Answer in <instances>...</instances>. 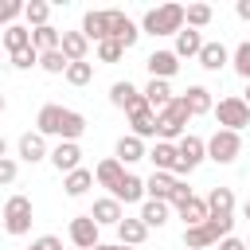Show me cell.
Listing matches in <instances>:
<instances>
[{
	"mask_svg": "<svg viewBox=\"0 0 250 250\" xmlns=\"http://www.w3.org/2000/svg\"><path fill=\"white\" fill-rule=\"evenodd\" d=\"M184 4H160V8H148L145 12V20H141V35H180L184 27H188V20H184Z\"/></svg>",
	"mask_w": 250,
	"mask_h": 250,
	"instance_id": "obj_1",
	"label": "cell"
},
{
	"mask_svg": "<svg viewBox=\"0 0 250 250\" xmlns=\"http://www.w3.org/2000/svg\"><path fill=\"white\" fill-rule=\"evenodd\" d=\"M0 223H4V230H8L12 238H23V234L31 230V223H35V207H31V199H27V195H8Z\"/></svg>",
	"mask_w": 250,
	"mask_h": 250,
	"instance_id": "obj_2",
	"label": "cell"
},
{
	"mask_svg": "<svg viewBox=\"0 0 250 250\" xmlns=\"http://www.w3.org/2000/svg\"><path fill=\"white\" fill-rule=\"evenodd\" d=\"M188 121H191V117H188L184 102H180V98H172V102L156 113V141H172V145H176V141L184 137Z\"/></svg>",
	"mask_w": 250,
	"mask_h": 250,
	"instance_id": "obj_3",
	"label": "cell"
},
{
	"mask_svg": "<svg viewBox=\"0 0 250 250\" xmlns=\"http://www.w3.org/2000/svg\"><path fill=\"white\" fill-rule=\"evenodd\" d=\"M176 156H180V160H176V172H172V176H176V180H180V176H191V172L207 160V141L195 137V133H184V137L176 141Z\"/></svg>",
	"mask_w": 250,
	"mask_h": 250,
	"instance_id": "obj_4",
	"label": "cell"
},
{
	"mask_svg": "<svg viewBox=\"0 0 250 250\" xmlns=\"http://www.w3.org/2000/svg\"><path fill=\"white\" fill-rule=\"evenodd\" d=\"M211 113H215L219 129H230V133H242V129L250 125V105H246L238 94H230V98H219V105H215Z\"/></svg>",
	"mask_w": 250,
	"mask_h": 250,
	"instance_id": "obj_5",
	"label": "cell"
},
{
	"mask_svg": "<svg viewBox=\"0 0 250 250\" xmlns=\"http://www.w3.org/2000/svg\"><path fill=\"white\" fill-rule=\"evenodd\" d=\"M238 152H242V137H238V133H230V129H215V133H211V141H207V160H215V164H234Z\"/></svg>",
	"mask_w": 250,
	"mask_h": 250,
	"instance_id": "obj_6",
	"label": "cell"
},
{
	"mask_svg": "<svg viewBox=\"0 0 250 250\" xmlns=\"http://www.w3.org/2000/svg\"><path fill=\"white\" fill-rule=\"evenodd\" d=\"M105 31H109V39H117L125 51L137 47V39H141V27H137L125 12H117V8H105Z\"/></svg>",
	"mask_w": 250,
	"mask_h": 250,
	"instance_id": "obj_7",
	"label": "cell"
},
{
	"mask_svg": "<svg viewBox=\"0 0 250 250\" xmlns=\"http://www.w3.org/2000/svg\"><path fill=\"white\" fill-rule=\"evenodd\" d=\"M66 234H70V246H74V250H94V246L102 242V227H98L90 215H74L70 227H66Z\"/></svg>",
	"mask_w": 250,
	"mask_h": 250,
	"instance_id": "obj_8",
	"label": "cell"
},
{
	"mask_svg": "<svg viewBox=\"0 0 250 250\" xmlns=\"http://www.w3.org/2000/svg\"><path fill=\"white\" fill-rule=\"evenodd\" d=\"M109 105H117V109H125V113H137V109H145L148 102H145V90H137V86L125 78V82H113V86H109Z\"/></svg>",
	"mask_w": 250,
	"mask_h": 250,
	"instance_id": "obj_9",
	"label": "cell"
},
{
	"mask_svg": "<svg viewBox=\"0 0 250 250\" xmlns=\"http://www.w3.org/2000/svg\"><path fill=\"white\" fill-rule=\"evenodd\" d=\"M51 164H55V172H74V168H82V148H78V141H59L55 148H51V156H47Z\"/></svg>",
	"mask_w": 250,
	"mask_h": 250,
	"instance_id": "obj_10",
	"label": "cell"
},
{
	"mask_svg": "<svg viewBox=\"0 0 250 250\" xmlns=\"http://www.w3.org/2000/svg\"><path fill=\"white\" fill-rule=\"evenodd\" d=\"M62 117H66V105L47 102V105L39 109V117H35V133H43V137H59V141H62Z\"/></svg>",
	"mask_w": 250,
	"mask_h": 250,
	"instance_id": "obj_11",
	"label": "cell"
},
{
	"mask_svg": "<svg viewBox=\"0 0 250 250\" xmlns=\"http://www.w3.org/2000/svg\"><path fill=\"white\" fill-rule=\"evenodd\" d=\"M145 66H148V74L160 78V82H168V78L180 74V59H176V51H152V55L145 59Z\"/></svg>",
	"mask_w": 250,
	"mask_h": 250,
	"instance_id": "obj_12",
	"label": "cell"
},
{
	"mask_svg": "<svg viewBox=\"0 0 250 250\" xmlns=\"http://www.w3.org/2000/svg\"><path fill=\"white\" fill-rule=\"evenodd\" d=\"M16 156L27 160V164L47 160V156H51V152H47V137H43V133H23V137L16 141Z\"/></svg>",
	"mask_w": 250,
	"mask_h": 250,
	"instance_id": "obj_13",
	"label": "cell"
},
{
	"mask_svg": "<svg viewBox=\"0 0 250 250\" xmlns=\"http://www.w3.org/2000/svg\"><path fill=\"white\" fill-rule=\"evenodd\" d=\"M98 227H117L121 219H125V211H121V203L113 199V195H102V199H94V207L86 211Z\"/></svg>",
	"mask_w": 250,
	"mask_h": 250,
	"instance_id": "obj_14",
	"label": "cell"
},
{
	"mask_svg": "<svg viewBox=\"0 0 250 250\" xmlns=\"http://www.w3.org/2000/svg\"><path fill=\"white\" fill-rule=\"evenodd\" d=\"M180 102H184L188 117H203V113H211V109H215V102H211V90H207V86H188V90L180 94Z\"/></svg>",
	"mask_w": 250,
	"mask_h": 250,
	"instance_id": "obj_15",
	"label": "cell"
},
{
	"mask_svg": "<svg viewBox=\"0 0 250 250\" xmlns=\"http://www.w3.org/2000/svg\"><path fill=\"white\" fill-rule=\"evenodd\" d=\"M113 199H117V203H145V199H148L145 180H141L137 172H125V176H121V184L113 188Z\"/></svg>",
	"mask_w": 250,
	"mask_h": 250,
	"instance_id": "obj_16",
	"label": "cell"
},
{
	"mask_svg": "<svg viewBox=\"0 0 250 250\" xmlns=\"http://www.w3.org/2000/svg\"><path fill=\"white\" fill-rule=\"evenodd\" d=\"M113 156H117L121 164H137V160H148V148H145V141H141V137L125 133V137L113 145Z\"/></svg>",
	"mask_w": 250,
	"mask_h": 250,
	"instance_id": "obj_17",
	"label": "cell"
},
{
	"mask_svg": "<svg viewBox=\"0 0 250 250\" xmlns=\"http://www.w3.org/2000/svg\"><path fill=\"white\" fill-rule=\"evenodd\" d=\"M59 51L66 55V62H86V55H90V39H86L82 31H62Z\"/></svg>",
	"mask_w": 250,
	"mask_h": 250,
	"instance_id": "obj_18",
	"label": "cell"
},
{
	"mask_svg": "<svg viewBox=\"0 0 250 250\" xmlns=\"http://www.w3.org/2000/svg\"><path fill=\"white\" fill-rule=\"evenodd\" d=\"M227 62H230V51H227V47H223L219 39H215V43H203V51H199V66H203V70L219 74V70H223Z\"/></svg>",
	"mask_w": 250,
	"mask_h": 250,
	"instance_id": "obj_19",
	"label": "cell"
},
{
	"mask_svg": "<svg viewBox=\"0 0 250 250\" xmlns=\"http://www.w3.org/2000/svg\"><path fill=\"white\" fill-rule=\"evenodd\" d=\"M148 160H152V172H176V145L172 141H156L148 148Z\"/></svg>",
	"mask_w": 250,
	"mask_h": 250,
	"instance_id": "obj_20",
	"label": "cell"
},
{
	"mask_svg": "<svg viewBox=\"0 0 250 250\" xmlns=\"http://www.w3.org/2000/svg\"><path fill=\"white\" fill-rule=\"evenodd\" d=\"M121 176H125V164H121L117 156H105V160L94 168V184H102V188H109V191L121 184Z\"/></svg>",
	"mask_w": 250,
	"mask_h": 250,
	"instance_id": "obj_21",
	"label": "cell"
},
{
	"mask_svg": "<svg viewBox=\"0 0 250 250\" xmlns=\"http://www.w3.org/2000/svg\"><path fill=\"white\" fill-rule=\"evenodd\" d=\"M176 184H180V180H176L172 172H152V176L145 180V191H148V199H164V203H168L172 191H176Z\"/></svg>",
	"mask_w": 250,
	"mask_h": 250,
	"instance_id": "obj_22",
	"label": "cell"
},
{
	"mask_svg": "<svg viewBox=\"0 0 250 250\" xmlns=\"http://www.w3.org/2000/svg\"><path fill=\"white\" fill-rule=\"evenodd\" d=\"M176 59H199V51H203V35L195 31V27H184L180 35H176Z\"/></svg>",
	"mask_w": 250,
	"mask_h": 250,
	"instance_id": "obj_23",
	"label": "cell"
},
{
	"mask_svg": "<svg viewBox=\"0 0 250 250\" xmlns=\"http://www.w3.org/2000/svg\"><path fill=\"white\" fill-rule=\"evenodd\" d=\"M90 188H94V172H90V168H74V172H66V176H62V191H66L70 199L86 195Z\"/></svg>",
	"mask_w": 250,
	"mask_h": 250,
	"instance_id": "obj_24",
	"label": "cell"
},
{
	"mask_svg": "<svg viewBox=\"0 0 250 250\" xmlns=\"http://www.w3.org/2000/svg\"><path fill=\"white\" fill-rule=\"evenodd\" d=\"M145 238H148V227L141 223V215H137V219H121V223H117V242H121V246H141Z\"/></svg>",
	"mask_w": 250,
	"mask_h": 250,
	"instance_id": "obj_25",
	"label": "cell"
},
{
	"mask_svg": "<svg viewBox=\"0 0 250 250\" xmlns=\"http://www.w3.org/2000/svg\"><path fill=\"white\" fill-rule=\"evenodd\" d=\"M145 102H148V109H152V113H160V109L172 102V86H168V82H160V78H148V86H145Z\"/></svg>",
	"mask_w": 250,
	"mask_h": 250,
	"instance_id": "obj_26",
	"label": "cell"
},
{
	"mask_svg": "<svg viewBox=\"0 0 250 250\" xmlns=\"http://www.w3.org/2000/svg\"><path fill=\"white\" fill-rule=\"evenodd\" d=\"M168 211H172V203H164V199H145V203H141V223H145V227H164V223H168Z\"/></svg>",
	"mask_w": 250,
	"mask_h": 250,
	"instance_id": "obj_27",
	"label": "cell"
},
{
	"mask_svg": "<svg viewBox=\"0 0 250 250\" xmlns=\"http://www.w3.org/2000/svg\"><path fill=\"white\" fill-rule=\"evenodd\" d=\"M184 246L188 250H207V246H219V238L211 234L207 223H199V227H184Z\"/></svg>",
	"mask_w": 250,
	"mask_h": 250,
	"instance_id": "obj_28",
	"label": "cell"
},
{
	"mask_svg": "<svg viewBox=\"0 0 250 250\" xmlns=\"http://www.w3.org/2000/svg\"><path fill=\"white\" fill-rule=\"evenodd\" d=\"M207 211L211 215H234V191L230 188H211L207 191Z\"/></svg>",
	"mask_w": 250,
	"mask_h": 250,
	"instance_id": "obj_29",
	"label": "cell"
},
{
	"mask_svg": "<svg viewBox=\"0 0 250 250\" xmlns=\"http://www.w3.org/2000/svg\"><path fill=\"white\" fill-rule=\"evenodd\" d=\"M86 39H94V43H102V39H109V31H105V12H86L82 16V27H78Z\"/></svg>",
	"mask_w": 250,
	"mask_h": 250,
	"instance_id": "obj_30",
	"label": "cell"
},
{
	"mask_svg": "<svg viewBox=\"0 0 250 250\" xmlns=\"http://www.w3.org/2000/svg\"><path fill=\"white\" fill-rule=\"evenodd\" d=\"M59 43H62V31H55L51 23H47V27H35V31H31V47H35L39 55H47V51H59Z\"/></svg>",
	"mask_w": 250,
	"mask_h": 250,
	"instance_id": "obj_31",
	"label": "cell"
},
{
	"mask_svg": "<svg viewBox=\"0 0 250 250\" xmlns=\"http://www.w3.org/2000/svg\"><path fill=\"white\" fill-rule=\"evenodd\" d=\"M129 125H133V137H156V113L145 105V109H137V113H129Z\"/></svg>",
	"mask_w": 250,
	"mask_h": 250,
	"instance_id": "obj_32",
	"label": "cell"
},
{
	"mask_svg": "<svg viewBox=\"0 0 250 250\" xmlns=\"http://www.w3.org/2000/svg\"><path fill=\"white\" fill-rule=\"evenodd\" d=\"M23 20H27L31 31H35V27H47V20H51V4H47V0H27V4H23Z\"/></svg>",
	"mask_w": 250,
	"mask_h": 250,
	"instance_id": "obj_33",
	"label": "cell"
},
{
	"mask_svg": "<svg viewBox=\"0 0 250 250\" xmlns=\"http://www.w3.org/2000/svg\"><path fill=\"white\" fill-rule=\"evenodd\" d=\"M4 47L16 55V51H23V47H31V27L27 23H12V27H4Z\"/></svg>",
	"mask_w": 250,
	"mask_h": 250,
	"instance_id": "obj_34",
	"label": "cell"
},
{
	"mask_svg": "<svg viewBox=\"0 0 250 250\" xmlns=\"http://www.w3.org/2000/svg\"><path fill=\"white\" fill-rule=\"evenodd\" d=\"M207 215H211V211H207V199H199V195H195V199H188V203L180 207L184 227H199V223H207Z\"/></svg>",
	"mask_w": 250,
	"mask_h": 250,
	"instance_id": "obj_35",
	"label": "cell"
},
{
	"mask_svg": "<svg viewBox=\"0 0 250 250\" xmlns=\"http://www.w3.org/2000/svg\"><path fill=\"white\" fill-rule=\"evenodd\" d=\"M230 66H234V74H238V78H246V82H250V39H246V43H238V47L230 51Z\"/></svg>",
	"mask_w": 250,
	"mask_h": 250,
	"instance_id": "obj_36",
	"label": "cell"
},
{
	"mask_svg": "<svg viewBox=\"0 0 250 250\" xmlns=\"http://www.w3.org/2000/svg\"><path fill=\"white\" fill-rule=\"evenodd\" d=\"M184 20H188V27H207L211 23V4H188V12H184Z\"/></svg>",
	"mask_w": 250,
	"mask_h": 250,
	"instance_id": "obj_37",
	"label": "cell"
},
{
	"mask_svg": "<svg viewBox=\"0 0 250 250\" xmlns=\"http://www.w3.org/2000/svg\"><path fill=\"white\" fill-rule=\"evenodd\" d=\"M70 86H86L90 78H94V62H70L66 66V74H62Z\"/></svg>",
	"mask_w": 250,
	"mask_h": 250,
	"instance_id": "obj_38",
	"label": "cell"
},
{
	"mask_svg": "<svg viewBox=\"0 0 250 250\" xmlns=\"http://www.w3.org/2000/svg\"><path fill=\"white\" fill-rule=\"evenodd\" d=\"M39 66H43L47 74H66V66H70V62H66V55H62V51H47V55H39Z\"/></svg>",
	"mask_w": 250,
	"mask_h": 250,
	"instance_id": "obj_39",
	"label": "cell"
},
{
	"mask_svg": "<svg viewBox=\"0 0 250 250\" xmlns=\"http://www.w3.org/2000/svg\"><path fill=\"white\" fill-rule=\"evenodd\" d=\"M207 227H211V234L223 242V238H230V230H234V215H207Z\"/></svg>",
	"mask_w": 250,
	"mask_h": 250,
	"instance_id": "obj_40",
	"label": "cell"
},
{
	"mask_svg": "<svg viewBox=\"0 0 250 250\" xmlns=\"http://www.w3.org/2000/svg\"><path fill=\"white\" fill-rule=\"evenodd\" d=\"M20 16H23V4L20 0H0V27H12Z\"/></svg>",
	"mask_w": 250,
	"mask_h": 250,
	"instance_id": "obj_41",
	"label": "cell"
},
{
	"mask_svg": "<svg viewBox=\"0 0 250 250\" xmlns=\"http://www.w3.org/2000/svg\"><path fill=\"white\" fill-rule=\"evenodd\" d=\"M121 55H125V47H121L117 39H102V43H98V59H102V62H117Z\"/></svg>",
	"mask_w": 250,
	"mask_h": 250,
	"instance_id": "obj_42",
	"label": "cell"
},
{
	"mask_svg": "<svg viewBox=\"0 0 250 250\" xmlns=\"http://www.w3.org/2000/svg\"><path fill=\"white\" fill-rule=\"evenodd\" d=\"M12 66H16V70H31V66H39V51H35V47L16 51V55H12Z\"/></svg>",
	"mask_w": 250,
	"mask_h": 250,
	"instance_id": "obj_43",
	"label": "cell"
},
{
	"mask_svg": "<svg viewBox=\"0 0 250 250\" xmlns=\"http://www.w3.org/2000/svg\"><path fill=\"white\" fill-rule=\"evenodd\" d=\"M16 176H20V164H16V156H4V160H0V188L16 184Z\"/></svg>",
	"mask_w": 250,
	"mask_h": 250,
	"instance_id": "obj_44",
	"label": "cell"
},
{
	"mask_svg": "<svg viewBox=\"0 0 250 250\" xmlns=\"http://www.w3.org/2000/svg\"><path fill=\"white\" fill-rule=\"evenodd\" d=\"M188 199H195V191H191V188H188V184H184V180H180V184H176V191H172V199H168V203H172V207H176V211H180V207H184V203H188Z\"/></svg>",
	"mask_w": 250,
	"mask_h": 250,
	"instance_id": "obj_45",
	"label": "cell"
},
{
	"mask_svg": "<svg viewBox=\"0 0 250 250\" xmlns=\"http://www.w3.org/2000/svg\"><path fill=\"white\" fill-rule=\"evenodd\" d=\"M27 250H62V238H59V234H39Z\"/></svg>",
	"mask_w": 250,
	"mask_h": 250,
	"instance_id": "obj_46",
	"label": "cell"
},
{
	"mask_svg": "<svg viewBox=\"0 0 250 250\" xmlns=\"http://www.w3.org/2000/svg\"><path fill=\"white\" fill-rule=\"evenodd\" d=\"M219 250H246V242L230 234V238H223V242H219Z\"/></svg>",
	"mask_w": 250,
	"mask_h": 250,
	"instance_id": "obj_47",
	"label": "cell"
},
{
	"mask_svg": "<svg viewBox=\"0 0 250 250\" xmlns=\"http://www.w3.org/2000/svg\"><path fill=\"white\" fill-rule=\"evenodd\" d=\"M234 12H238V20H250V0H238Z\"/></svg>",
	"mask_w": 250,
	"mask_h": 250,
	"instance_id": "obj_48",
	"label": "cell"
},
{
	"mask_svg": "<svg viewBox=\"0 0 250 250\" xmlns=\"http://www.w3.org/2000/svg\"><path fill=\"white\" fill-rule=\"evenodd\" d=\"M94 250H137V246H121V242H98Z\"/></svg>",
	"mask_w": 250,
	"mask_h": 250,
	"instance_id": "obj_49",
	"label": "cell"
},
{
	"mask_svg": "<svg viewBox=\"0 0 250 250\" xmlns=\"http://www.w3.org/2000/svg\"><path fill=\"white\" fill-rule=\"evenodd\" d=\"M4 156H8V141L0 137V160H4Z\"/></svg>",
	"mask_w": 250,
	"mask_h": 250,
	"instance_id": "obj_50",
	"label": "cell"
},
{
	"mask_svg": "<svg viewBox=\"0 0 250 250\" xmlns=\"http://www.w3.org/2000/svg\"><path fill=\"white\" fill-rule=\"evenodd\" d=\"M242 219H250V199H246V203H242Z\"/></svg>",
	"mask_w": 250,
	"mask_h": 250,
	"instance_id": "obj_51",
	"label": "cell"
},
{
	"mask_svg": "<svg viewBox=\"0 0 250 250\" xmlns=\"http://www.w3.org/2000/svg\"><path fill=\"white\" fill-rule=\"evenodd\" d=\"M242 102H246V105H250V82H246V94H242Z\"/></svg>",
	"mask_w": 250,
	"mask_h": 250,
	"instance_id": "obj_52",
	"label": "cell"
},
{
	"mask_svg": "<svg viewBox=\"0 0 250 250\" xmlns=\"http://www.w3.org/2000/svg\"><path fill=\"white\" fill-rule=\"evenodd\" d=\"M4 109H8V102H4V94H0V113H4Z\"/></svg>",
	"mask_w": 250,
	"mask_h": 250,
	"instance_id": "obj_53",
	"label": "cell"
},
{
	"mask_svg": "<svg viewBox=\"0 0 250 250\" xmlns=\"http://www.w3.org/2000/svg\"><path fill=\"white\" fill-rule=\"evenodd\" d=\"M246 250H250V242H246Z\"/></svg>",
	"mask_w": 250,
	"mask_h": 250,
	"instance_id": "obj_54",
	"label": "cell"
}]
</instances>
